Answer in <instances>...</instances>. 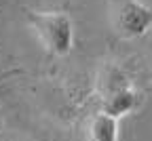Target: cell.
I'll list each match as a JSON object with an SVG mask.
<instances>
[{"label":"cell","mask_w":152,"mask_h":141,"mask_svg":"<svg viewBox=\"0 0 152 141\" xmlns=\"http://www.w3.org/2000/svg\"><path fill=\"white\" fill-rule=\"evenodd\" d=\"M30 23L42 44L55 53L66 55L72 47V21L64 13H30Z\"/></svg>","instance_id":"obj_1"},{"label":"cell","mask_w":152,"mask_h":141,"mask_svg":"<svg viewBox=\"0 0 152 141\" xmlns=\"http://www.w3.org/2000/svg\"><path fill=\"white\" fill-rule=\"evenodd\" d=\"M114 25L125 38L142 36L152 25V11L137 0H121L114 13Z\"/></svg>","instance_id":"obj_2"},{"label":"cell","mask_w":152,"mask_h":141,"mask_svg":"<svg viewBox=\"0 0 152 141\" xmlns=\"http://www.w3.org/2000/svg\"><path fill=\"white\" fill-rule=\"evenodd\" d=\"M89 141H118L116 118L108 114H97L89 124Z\"/></svg>","instance_id":"obj_3"},{"label":"cell","mask_w":152,"mask_h":141,"mask_svg":"<svg viewBox=\"0 0 152 141\" xmlns=\"http://www.w3.org/2000/svg\"><path fill=\"white\" fill-rule=\"evenodd\" d=\"M0 129H2V110H0Z\"/></svg>","instance_id":"obj_4"},{"label":"cell","mask_w":152,"mask_h":141,"mask_svg":"<svg viewBox=\"0 0 152 141\" xmlns=\"http://www.w3.org/2000/svg\"><path fill=\"white\" fill-rule=\"evenodd\" d=\"M0 4H2V0H0Z\"/></svg>","instance_id":"obj_5"}]
</instances>
